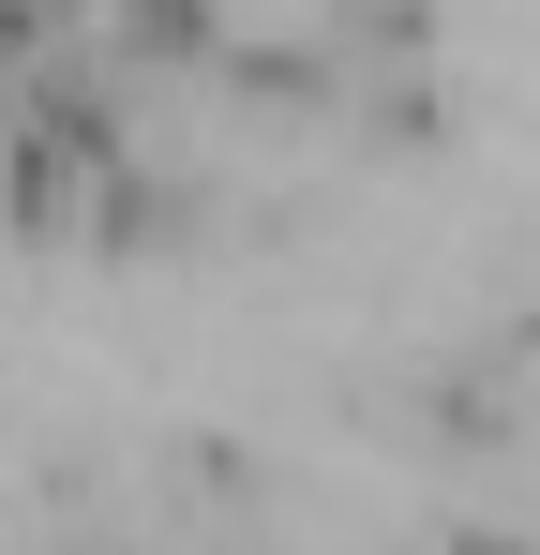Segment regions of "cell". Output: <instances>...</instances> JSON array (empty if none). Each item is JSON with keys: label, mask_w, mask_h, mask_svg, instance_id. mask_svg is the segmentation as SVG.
Returning <instances> with one entry per match:
<instances>
[{"label": "cell", "mask_w": 540, "mask_h": 555, "mask_svg": "<svg viewBox=\"0 0 540 555\" xmlns=\"http://www.w3.org/2000/svg\"><path fill=\"white\" fill-rule=\"evenodd\" d=\"M120 46L136 61H210V0H120Z\"/></svg>", "instance_id": "cell-1"}, {"label": "cell", "mask_w": 540, "mask_h": 555, "mask_svg": "<svg viewBox=\"0 0 540 555\" xmlns=\"http://www.w3.org/2000/svg\"><path fill=\"white\" fill-rule=\"evenodd\" d=\"M465 555H526V541H465Z\"/></svg>", "instance_id": "cell-2"}]
</instances>
